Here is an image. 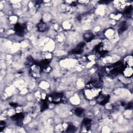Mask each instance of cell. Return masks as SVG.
Wrapping results in <instances>:
<instances>
[{
	"label": "cell",
	"instance_id": "obj_1",
	"mask_svg": "<svg viewBox=\"0 0 133 133\" xmlns=\"http://www.w3.org/2000/svg\"><path fill=\"white\" fill-rule=\"evenodd\" d=\"M47 100L54 104H58L60 102H64L65 98L62 94L60 93H54L48 96L46 98Z\"/></svg>",
	"mask_w": 133,
	"mask_h": 133
},
{
	"label": "cell",
	"instance_id": "obj_2",
	"mask_svg": "<svg viewBox=\"0 0 133 133\" xmlns=\"http://www.w3.org/2000/svg\"><path fill=\"white\" fill-rule=\"evenodd\" d=\"M95 50L101 56H105L108 53L105 44L104 43H99L98 45H97L95 47Z\"/></svg>",
	"mask_w": 133,
	"mask_h": 133
},
{
	"label": "cell",
	"instance_id": "obj_3",
	"mask_svg": "<svg viewBox=\"0 0 133 133\" xmlns=\"http://www.w3.org/2000/svg\"><path fill=\"white\" fill-rule=\"evenodd\" d=\"M14 29L16 32V34L20 36H22L25 33V26L19 23H17L15 25Z\"/></svg>",
	"mask_w": 133,
	"mask_h": 133
},
{
	"label": "cell",
	"instance_id": "obj_4",
	"mask_svg": "<svg viewBox=\"0 0 133 133\" xmlns=\"http://www.w3.org/2000/svg\"><path fill=\"white\" fill-rule=\"evenodd\" d=\"M41 69V68L40 66L37 65V63H36L35 65H33V66H31V69L32 75L34 77H40Z\"/></svg>",
	"mask_w": 133,
	"mask_h": 133
},
{
	"label": "cell",
	"instance_id": "obj_5",
	"mask_svg": "<svg viewBox=\"0 0 133 133\" xmlns=\"http://www.w3.org/2000/svg\"><path fill=\"white\" fill-rule=\"evenodd\" d=\"M84 45H85V43L82 42L78 45V46L75 49H74L71 51V53L73 54H79L82 53L83 52L82 49L83 48H84Z\"/></svg>",
	"mask_w": 133,
	"mask_h": 133
},
{
	"label": "cell",
	"instance_id": "obj_6",
	"mask_svg": "<svg viewBox=\"0 0 133 133\" xmlns=\"http://www.w3.org/2000/svg\"><path fill=\"white\" fill-rule=\"evenodd\" d=\"M38 29L40 32H44L48 29L47 25L43 22H41L37 25Z\"/></svg>",
	"mask_w": 133,
	"mask_h": 133
},
{
	"label": "cell",
	"instance_id": "obj_7",
	"mask_svg": "<svg viewBox=\"0 0 133 133\" xmlns=\"http://www.w3.org/2000/svg\"><path fill=\"white\" fill-rule=\"evenodd\" d=\"M50 62V60L48 59H45L43 60H42L40 62L36 63L37 65H38L39 66H40L41 69H43L46 66H48Z\"/></svg>",
	"mask_w": 133,
	"mask_h": 133
},
{
	"label": "cell",
	"instance_id": "obj_8",
	"mask_svg": "<svg viewBox=\"0 0 133 133\" xmlns=\"http://www.w3.org/2000/svg\"><path fill=\"white\" fill-rule=\"evenodd\" d=\"M124 66H125L126 67L131 68L133 66V59L132 57H128L124 59Z\"/></svg>",
	"mask_w": 133,
	"mask_h": 133
},
{
	"label": "cell",
	"instance_id": "obj_9",
	"mask_svg": "<svg viewBox=\"0 0 133 133\" xmlns=\"http://www.w3.org/2000/svg\"><path fill=\"white\" fill-rule=\"evenodd\" d=\"M23 117L24 116L22 113H18L13 116L12 119L14 120V121H17V122L18 123L21 122V121L23 119Z\"/></svg>",
	"mask_w": 133,
	"mask_h": 133
},
{
	"label": "cell",
	"instance_id": "obj_10",
	"mask_svg": "<svg viewBox=\"0 0 133 133\" xmlns=\"http://www.w3.org/2000/svg\"><path fill=\"white\" fill-rule=\"evenodd\" d=\"M94 35L92 33H86L84 35V40L87 42H89L90 41H91L94 39Z\"/></svg>",
	"mask_w": 133,
	"mask_h": 133
},
{
	"label": "cell",
	"instance_id": "obj_11",
	"mask_svg": "<svg viewBox=\"0 0 133 133\" xmlns=\"http://www.w3.org/2000/svg\"><path fill=\"white\" fill-rule=\"evenodd\" d=\"M35 64H36V62L34 61V59H33L31 56H29V57L27 58L26 62V65L27 66H32Z\"/></svg>",
	"mask_w": 133,
	"mask_h": 133
},
{
	"label": "cell",
	"instance_id": "obj_12",
	"mask_svg": "<svg viewBox=\"0 0 133 133\" xmlns=\"http://www.w3.org/2000/svg\"><path fill=\"white\" fill-rule=\"evenodd\" d=\"M91 122H92V120L87 118L84 119L83 120V125L86 126L87 128H89L90 127V124H91Z\"/></svg>",
	"mask_w": 133,
	"mask_h": 133
},
{
	"label": "cell",
	"instance_id": "obj_13",
	"mask_svg": "<svg viewBox=\"0 0 133 133\" xmlns=\"http://www.w3.org/2000/svg\"><path fill=\"white\" fill-rule=\"evenodd\" d=\"M83 110L82 108H77L74 110V113L78 116H81L83 113Z\"/></svg>",
	"mask_w": 133,
	"mask_h": 133
},
{
	"label": "cell",
	"instance_id": "obj_14",
	"mask_svg": "<svg viewBox=\"0 0 133 133\" xmlns=\"http://www.w3.org/2000/svg\"><path fill=\"white\" fill-rule=\"evenodd\" d=\"M109 98H110L109 96H107L106 97H105V98L104 99H102L101 101L100 102V105H105V104L108 103L109 101Z\"/></svg>",
	"mask_w": 133,
	"mask_h": 133
},
{
	"label": "cell",
	"instance_id": "obj_15",
	"mask_svg": "<svg viewBox=\"0 0 133 133\" xmlns=\"http://www.w3.org/2000/svg\"><path fill=\"white\" fill-rule=\"evenodd\" d=\"M75 127L73 125H69L68 127H67V129H66V131L67 132H74L75 131Z\"/></svg>",
	"mask_w": 133,
	"mask_h": 133
},
{
	"label": "cell",
	"instance_id": "obj_16",
	"mask_svg": "<svg viewBox=\"0 0 133 133\" xmlns=\"http://www.w3.org/2000/svg\"><path fill=\"white\" fill-rule=\"evenodd\" d=\"M126 29H127V27H126V23L125 22H123V25L121 26V28L119 29V32L120 33H122V32H123L124 31H125V30H126Z\"/></svg>",
	"mask_w": 133,
	"mask_h": 133
},
{
	"label": "cell",
	"instance_id": "obj_17",
	"mask_svg": "<svg viewBox=\"0 0 133 133\" xmlns=\"http://www.w3.org/2000/svg\"><path fill=\"white\" fill-rule=\"evenodd\" d=\"M47 108H48V104H47V102L46 101L43 102L41 106V111H44L45 110H46Z\"/></svg>",
	"mask_w": 133,
	"mask_h": 133
},
{
	"label": "cell",
	"instance_id": "obj_18",
	"mask_svg": "<svg viewBox=\"0 0 133 133\" xmlns=\"http://www.w3.org/2000/svg\"><path fill=\"white\" fill-rule=\"evenodd\" d=\"M6 126V123L4 121H1L0 123V131H2Z\"/></svg>",
	"mask_w": 133,
	"mask_h": 133
},
{
	"label": "cell",
	"instance_id": "obj_19",
	"mask_svg": "<svg viewBox=\"0 0 133 133\" xmlns=\"http://www.w3.org/2000/svg\"><path fill=\"white\" fill-rule=\"evenodd\" d=\"M43 70L45 72H50L52 70V68H51L50 66H47L46 67H45L43 69Z\"/></svg>",
	"mask_w": 133,
	"mask_h": 133
},
{
	"label": "cell",
	"instance_id": "obj_20",
	"mask_svg": "<svg viewBox=\"0 0 133 133\" xmlns=\"http://www.w3.org/2000/svg\"><path fill=\"white\" fill-rule=\"evenodd\" d=\"M132 108V104L131 102H129V103H128V105H127V109H131Z\"/></svg>",
	"mask_w": 133,
	"mask_h": 133
},
{
	"label": "cell",
	"instance_id": "obj_21",
	"mask_svg": "<svg viewBox=\"0 0 133 133\" xmlns=\"http://www.w3.org/2000/svg\"><path fill=\"white\" fill-rule=\"evenodd\" d=\"M10 105H11L12 107H17V104H14V103H11V104H10Z\"/></svg>",
	"mask_w": 133,
	"mask_h": 133
}]
</instances>
